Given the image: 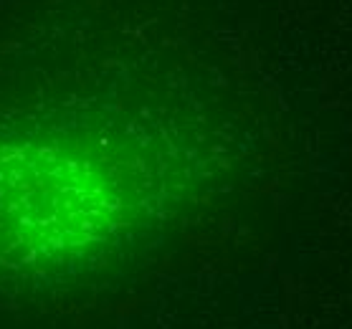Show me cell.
<instances>
[{
    "instance_id": "obj_1",
    "label": "cell",
    "mask_w": 352,
    "mask_h": 329,
    "mask_svg": "<svg viewBox=\"0 0 352 329\" xmlns=\"http://www.w3.org/2000/svg\"><path fill=\"white\" fill-rule=\"evenodd\" d=\"M109 180L87 147L33 145L0 155V261L61 264L109 223Z\"/></svg>"
}]
</instances>
